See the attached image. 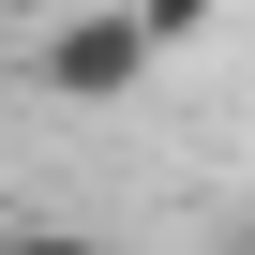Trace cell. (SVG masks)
I'll list each match as a JSON object with an SVG mask.
<instances>
[{"mask_svg":"<svg viewBox=\"0 0 255 255\" xmlns=\"http://www.w3.org/2000/svg\"><path fill=\"white\" fill-rule=\"evenodd\" d=\"M150 30H135V0H75V15H45V90L60 105H135L150 90Z\"/></svg>","mask_w":255,"mask_h":255,"instance_id":"1","label":"cell"},{"mask_svg":"<svg viewBox=\"0 0 255 255\" xmlns=\"http://www.w3.org/2000/svg\"><path fill=\"white\" fill-rule=\"evenodd\" d=\"M135 30H150V45H195V30H210V0H135Z\"/></svg>","mask_w":255,"mask_h":255,"instance_id":"2","label":"cell"},{"mask_svg":"<svg viewBox=\"0 0 255 255\" xmlns=\"http://www.w3.org/2000/svg\"><path fill=\"white\" fill-rule=\"evenodd\" d=\"M0 255H105L90 225H0Z\"/></svg>","mask_w":255,"mask_h":255,"instance_id":"3","label":"cell"},{"mask_svg":"<svg viewBox=\"0 0 255 255\" xmlns=\"http://www.w3.org/2000/svg\"><path fill=\"white\" fill-rule=\"evenodd\" d=\"M225 255H255V210H240V225H225Z\"/></svg>","mask_w":255,"mask_h":255,"instance_id":"4","label":"cell"},{"mask_svg":"<svg viewBox=\"0 0 255 255\" xmlns=\"http://www.w3.org/2000/svg\"><path fill=\"white\" fill-rule=\"evenodd\" d=\"M0 15H30V0H0Z\"/></svg>","mask_w":255,"mask_h":255,"instance_id":"5","label":"cell"},{"mask_svg":"<svg viewBox=\"0 0 255 255\" xmlns=\"http://www.w3.org/2000/svg\"><path fill=\"white\" fill-rule=\"evenodd\" d=\"M0 225H15V210H0Z\"/></svg>","mask_w":255,"mask_h":255,"instance_id":"6","label":"cell"}]
</instances>
